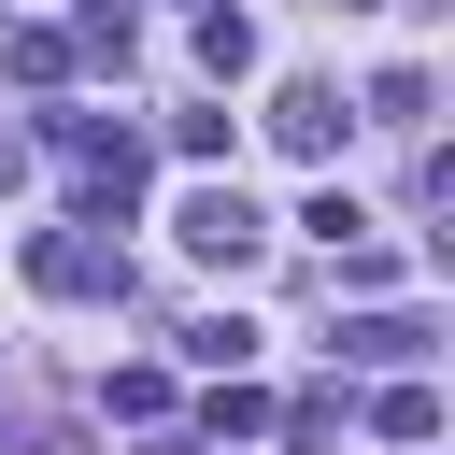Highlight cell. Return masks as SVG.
<instances>
[{"mask_svg":"<svg viewBox=\"0 0 455 455\" xmlns=\"http://www.w3.org/2000/svg\"><path fill=\"white\" fill-rule=\"evenodd\" d=\"M28 284L43 299H128V242L114 228H43L28 242Z\"/></svg>","mask_w":455,"mask_h":455,"instance_id":"1","label":"cell"},{"mask_svg":"<svg viewBox=\"0 0 455 455\" xmlns=\"http://www.w3.org/2000/svg\"><path fill=\"white\" fill-rule=\"evenodd\" d=\"M171 242H185V256H199V270H242V256H256V242H270V213H256V199H242V185H199V199H185V213H171Z\"/></svg>","mask_w":455,"mask_h":455,"instance_id":"2","label":"cell"},{"mask_svg":"<svg viewBox=\"0 0 455 455\" xmlns=\"http://www.w3.org/2000/svg\"><path fill=\"white\" fill-rule=\"evenodd\" d=\"M256 128H270L284 156H313V171H327V156L355 142V114H341V85H313V71H299V85H270V114H256Z\"/></svg>","mask_w":455,"mask_h":455,"instance_id":"3","label":"cell"},{"mask_svg":"<svg viewBox=\"0 0 455 455\" xmlns=\"http://www.w3.org/2000/svg\"><path fill=\"white\" fill-rule=\"evenodd\" d=\"M427 341H441V327H427V313H355V327H341V341H327V355H341V370H412V355H427Z\"/></svg>","mask_w":455,"mask_h":455,"instance_id":"4","label":"cell"},{"mask_svg":"<svg viewBox=\"0 0 455 455\" xmlns=\"http://www.w3.org/2000/svg\"><path fill=\"white\" fill-rule=\"evenodd\" d=\"M128 57H142L128 0H85V28H71V71H128Z\"/></svg>","mask_w":455,"mask_h":455,"instance_id":"5","label":"cell"},{"mask_svg":"<svg viewBox=\"0 0 455 455\" xmlns=\"http://www.w3.org/2000/svg\"><path fill=\"white\" fill-rule=\"evenodd\" d=\"M199 71L242 85V71H256V28H242V14H199Z\"/></svg>","mask_w":455,"mask_h":455,"instance_id":"6","label":"cell"},{"mask_svg":"<svg viewBox=\"0 0 455 455\" xmlns=\"http://www.w3.org/2000/svg\"><path fill=\"white\" fill-rule=\"evenodd\" d=\"M100 412H114V427H156V412H171V370H114Z\"/></svg>","mask_w":455,"mask_h":455,"instance_id":"7","label":"cell"},{"mask_svg":"<svg viewBox=\"0 0 455 455\" xmlns=\"http://www.w3.org/2000/svg\"><path fill=\"white\" fill-rule=\"evenodd\" d=\"M370 427H384V441H441V398H427V384H384Z\"/></svg>","mask_w":455,"mask_h":455,"instance_id":"8","label":"cell"},{"mask_svg":"<svg viewBox=\"0 0 455 455\" xmlns=\"http://www.w3.org/2000/svg\"><path fill=\"white\" fill-rule=\"evenodd\" d=\"M14 85H71V28H14Z\"/></svg>","mask_w":455,"mask_h":455,"instance_id":"9","label":"cell"},{"mask_svg":"<svg viewBox=\"0 0 455 455\" xmlns=\"http://www.w3.org/2000/svg\"><path fill=\"white\" fill-rule=\"evenodd\" d=\"M185 355H199V370H242V355H256V327H242V313H199V327H185Z\"/></svg>","mask_w":455,"mask_h":455,"instance_id":"10","label":"cell"},{"mask_svg":"<svg viewBox=\"0 0 455 455\" xmlns=\"http://www.w3.org/2000/svg\"><path fill=\"white\" fill-rule=\"evenodd\" d=\"M199 427H213V441H256V427H270V398H256V384H228V370H213V412H199Z\"/></svg>","mask_w":455,"mask_h":455,"instance_id":"11","label":"cell"},{"mask_svg":"<svg viewBox=\"0 0 455 455\" xmlns=\"http://www.w3.org/2000/svg\"><path fill=\"white\" fill-rule=\"evenodd\" d=\"M370 128H427V71H384L370 85Z\"/></svg>","mask_w":455,"mask_h":455,"instance_id":"12","label":"cell"},{"mask_svg":"<svg viewBox=\"0 0 455 455\" xmlns=\"http://www.w3.org/2000/svg\"><path fill=\"white\" fill-rule=\"evenodd\" d=\"M14 171H28V142H14V128H0V185H14Z\"/></svg>","mask_w":455,"mask_h":455,"instance_id":"13","label":"cell"}]
</instances>
